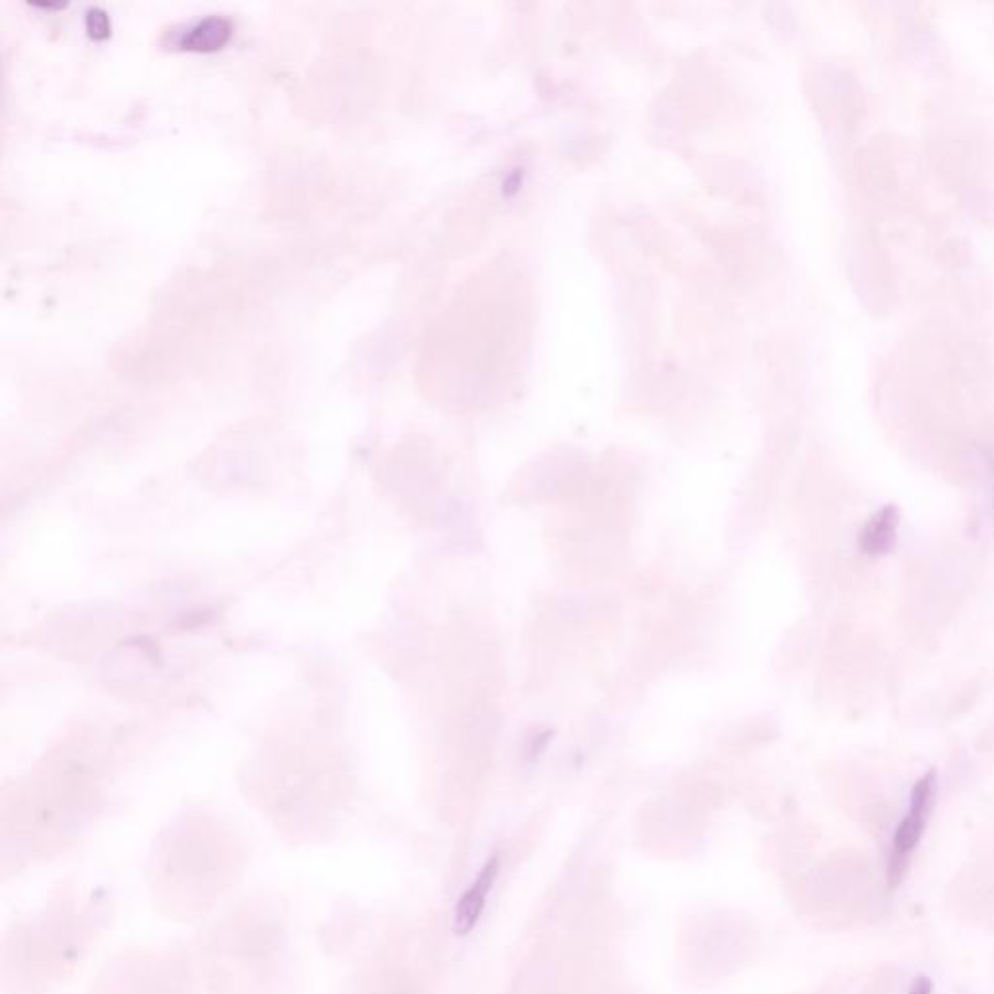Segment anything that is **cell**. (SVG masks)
<instances>
[{
    "label": "cell",
    "mask_w": 994,
    "mask_h": 994,
    "mask_svg": "<svg viewBox=\"0 0 994 994\" xmlns=\"http://www.w3.org/2000/svg\"><path fill=\"white\" fill-rule=\"evenodd\" d=\"M934 993V983L928 975H919L913 979L911 987H909V994H932Z\"/></svg>",
    "instance_id": "obj_6"
},
{
    "label": "cell",
    "mask_w": 994,
    "mask_h": 994,
    "mask_svg": "<svg viewBox=\"0 0 994 994\" xmlns=\"http://www.w3.org/2000/svg\"><path fill=\"white\" fill-rule=\"evenodd\" d=\"M232 35V20L224 16H208L185 30L179 39V45L187 51L214 53L222 49L232 39Z\"/></svg>",
    "instance_id": "obj_4"
},
{
    "label": "cell",
    "mask_w": 994,
    "mask_h": 994,
    "mask_svg": "<svg viewBox=\"0 0 994 994\" xmlns=\"http://www.w3.org/2000/svg\"><path fill=\"white\" fill-rule=\"evenodd\" d=\"M901 523V513L895 503L880 507L862 527L859 548L864 556L880 558L890 554L897 542V529Z\"/></svg>",
    "instance_id": "obj_3"
},
{
    "label": "cell",
    "mask_w": 994,
    "mask_h": 994,
    "mask_svg": "<svg viewBox=\"0 0 994 994\" xmlns=\"http://www.w3.org/2000/svg\"><path fill=\"white\" fill-rule=\"evenodd\" d=\"M86 30L92 39H107L111 35V22L105 10L90 8L86 12Z\"/></svg>",
    "instance_id": "obj_5"
},
{
    "label": "cell",
    "mask_w": 994,
    "mask_h": 994,
    "mask_svg": "<svg viewBox=\"0 0 994 994\" xmlns=\"http://www.w3.org/2000/svg\"><path fill=\"white\" fill-rule=\"evenodd\" d=\"M499 866H501L499 857L494 855L490 861L482 866V870L478 872V876L470 884V888L459 897L457 907H455V915H453V930L459 936H466L468 932H472V928L478 925V921L486 909V899L496 884Z\"/></svg>",
    "instance_id": "obj_2"
},
{
    "label": "cell",
    "mask_w": 994,
    "mask_h": 994,
    "mask_svg": "<svg viewBox=\"0 0 994 994\" xmlns=\"http://www.w3.org/2000/svg\"><path fill=\"white\" fill-rule=\"evenodd\" d=\"M934 793H936V771L930 769L913 785L909 810L895 828L890 866H888V884L892 890L901 884L909 859L921 843V837L927 828L928 814L934 804Z\"/></svg>",
    "instance_id": "obj_1"
}]
</instances>
